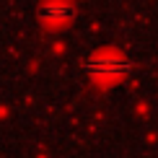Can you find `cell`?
<instances>
[{
	"mask_svg": "<svg viewBox=\"0 0 158 158\" xmlns=\"http://www.w3.org/2000/svg\"><path fill=\"white\" fill-rule=\"evenodd\" d=\"M127 70H130V62L122 55H114V52L94 55L85 62V73H91L94 78H117V75H124Z\"/></svg>",
	"mask_w": 158,
	"mask_h": 158,
	"instance_id": "obj_1",
	"label": "cell"
},
{
	"mask_svg": "<svg viewBox=\"0 0 158 158\" xmlns=\"http://www.w3.org/2000/svg\"><path fill=\"white\" fill-rule=\"evenodd\" d=\"M39 16L44 21H70L75 16V5L70 0H44L39 8Z\"/></svg>",
	"mask_w": 158,
	"mask_h": 158,
	"instance_id": "obj_2",
	"label": "cell"
}]
</instances>
